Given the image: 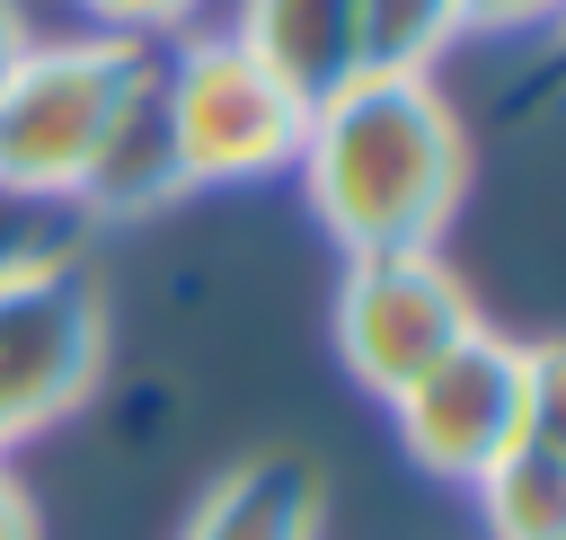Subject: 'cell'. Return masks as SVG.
Instances as JSON below:
<instances>
[{
	"label": "cell",
	"instance_id": "cell-1",
	"mask_svg": "<svg viewBox=\"0 0 566 540\" xmlns=\"http://www.w3.org/2000/svg\"><path fill=\"white\" fill-rule=\"evenodd\" d=\"M292 177L345 257L442 248L469 204V124L433 71H345L310 97Z\"/></svg>",
	"mask_w": 566,
	"mask_h": 540
},
{
	"label": "cell",
	"instance_id": "cell-2",
	"mask_svg": "<svg viewBox=\"0 0 566 540\" xmlns=\"http://www.w3.org/2000/svg\"><path fill=\"white\" fill-rule=\"evenodd\" d=\"M150 89V53L115 35H27V53L0 71V195L18 204H71L88 159L106 150L115 115Z\"/></svg>",
	"mask_w": 566,
	"mask_h": 540
},
{
	"label": "cell",
	"instance_id": "cell-3",
	"mask_svg": "<svg viewBox=\"0 0 566 540\" xmlns=\"http://www.w3.org/2000/svg\"><path fill=\"white\" fill-rule=\"evenodd\" d=\"M106 292L71 248L0 257V460L53 434L106 381Z\"/></svg>",
	"mask_w": 566,
	"mask_h": 540
},
{
	"label": "cell",
	"instance_id": "cell-4",
	"mask_svg": "<svg viewBox=\"0 0 566 540\" xmlns=\"http://www.w3.org/2000/svg\"><path fill=\"white\" fill-rule=\"evenodd\" d=\"M150 97H159V124L177 142V168L186 186H256L274 168H292L301 150V97H283L221 27H195L168 44V62H150Z\"/></svg>",
	"mask_w": 566,
	"mask_h": 540
},
{
	"label": "cell",
	"instance_id": "cell-5",
	"mask_svg": "<svg viewBox=\"0 0 566 540\" xmlns=\"http://www.w3.org/2000/svg\"><path fill=\"white\" fill-rule=\"evenodd\" d=\"M478 292L460 283V266L442 248H407V257H345L336 283V363L354 390H371L380 407L442 363L469 328H478Z\"/></svg>",
	"mask_w": 566,
	"mask_h": 540
},
{
	"label": "cell",
	"instance_id": "cell-6",
	"mask_svg": "<svg viewBox=\"0 0 566 540\" xmlns=\"http://www.w3.org/2000/svg\"><path fill=\"white\" fill-rule=\"evenodd\" d=\"M398 451L424 478L469 487L486 460H504L522 443V336H504L495 319H478L442 363H424L398 398H389Z\"/></svg>",
	"mask_w": 566,
	"mask_h": 540
},
{
	"label": "cell",
	"instance_id": "cell-7",
	"mask_svg": "<svg viewBox=\"0 0 566 540\" xmlns=\"http://www.w3.org/2000/svg\"><path fill=\"white\" fill-rule=\"evenodd\" d=\"M327 531V478L310 451H248L230 460L177 540H318Z\"/></svg>",
	"mask_w": 566,
	"mask_h": 540
},
{
	"label": "cell",
	"instance_id": "cell-8",
	"mask_svg": "<svg viewBox=\"0 0 566 540\" xmlns=\"http://www.w3.org/2000/svg\"><path fill=\"white\" fill-rule=\"evenodd\" d=\"M221 35L301 106L354 71V0H230Z\"/></svg>",
	"mask_w": 566,
	"mask_h": 540
},
{
	"label": "cell",
	"instance_id": "cell-9",
	"mask_svg": "<svg viewBox=\"0 0 566 540\" xmlns=\"http://www.w3.org/2000/svg\"><path fill=\"white\" fill-rule=\"evenodd\" d=\"M186 195H195V186H186V168H177V142H168V124H159V97L142 89V97L115 115L106 150L88 159L71 212H88V221H142V212H168V204H186Z\"/></svg>",
	"mask_w": 566,
	"mask_h": 540
},
{
	"label": "cell",
	"instance_id": "cell-10",
	"mask_svg": "<svg viewBox=\"0 0 566 540\" xmlns=\"http://www.w3.org/2000/svg\"><path fill=\"white\" fill-rule=\"evenodd\" d=\"M486 540H566V460L539 443H513L504 460H486L469 478Z\"/></svg>",
	"mask_w": 566,
	"mask_h": 540
},
{
	"label": "cell",
	"instance_id": "cell-11",
	"mask_svg": "<svg viewBox=\"0 0 566 540\" xmlns=\"http://www.w3.org/2000/svg\"><path fill=\"white\" fill-rule=\"evenodd\" d=\"M469 35V0H354V71H433Z\"/></svg>",
	"mask_w": 566,
	"mask_h": 540
},
{
	"label": "cell",
	"instance_id": "cell-12",
	"mask_svg": "<svg viewBox=\"0 0 566 540\" xmlns=\"http://www.w3.org/2000/svg\"><path fill=\"white\" fill-rule=\"evenodd\" d=\"M71 9H80V27H88V35H115V44L150 53V44L195 35L212 0H71Z\"/></svg>",
	"mask_w": 566,
	"mask_h": 540
},
{
	"label": "cell",
	"instance_id": "cell-13",
	"mask_svg": "<svg viewBox=\"0 0 566 540\" xmlns=\"http://www.w3.org/2000/svg\"><path fill=\"white\" fill-rule=\"evenodd\" d=\"M522 443L566 460V336L522 345Z\"/></svg>",
	"mask_w": 566,
	"mask_h": 540
},
{
	"label": "cell",
	"instance_id": "cell-14",
	"mask_svg": "<svg viewBox=\"0 0 566 540\" xmlns=\"http://www.w3.org/2000/svg\"><path fill=\"white\" fill-rule=\"evenodd\" d=\"M557 18L566 0H469V35H539Z\"/></svg>",
	"mask_w": 566,
	"mask_h": 540
},
{
	"label": "cell",
	"instance_id": "cell-15",
	"mask_svg": "<svg viewBox=\"0 0 566 540\" xmlns=\"http://www.w3.org/2000/svg\"><path fill=\"white\" fill-rule=\"evenodd\" d=\"M0 540H44V513H35V496L9 460H0Z\"/></svg>",
	"mask_w": 566,
	"mask_h": 540
},
{
	"label": "cell",
	"instance_id": "cell-16",
	"mask_svg": "<svg viewBox=\"0 0 566 540\" xmlns=\"http://www.w3.org/2000/svg\"><path fill=\"white\" fill-rule=\"evenodd\" d=\"M27 35H35V27H27V9H18V0H0V71L27 53Z\"/></svg>",
	"mask_w": 566,
	"mask_h": 540
},
{
	"label": "cell",
	"instance_id": "cell-17",
	"mask_svg": "<svg viewBox=\"0 0 566 540\" xmlns=\"http://www.w3.org/2000/svg\"><path fill=\"white\" fill-rule=\"evenodd\" d=\"M557 44H566V18H557Z\"/></svg>",
	"mask_w": 566,
	"mask_h": 540
}]
</instances>
